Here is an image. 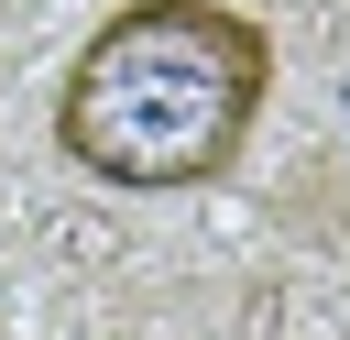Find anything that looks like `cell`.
Listing matches in <instances>:
<instances>
[{"label": "cell", "mask_w": 350, "mask_h": 340, "mask_svg": "<svg viewBox=\"0 0 350 340\" xmlns=\"http://www.w3.org/2000/svg\"><path fill=\"white\" fill-rule=\"evenodd\" d=\"M262 99L273 33L241 0H120L55 88V154L120 197H186L241 165Z\"/></svg>", "instance_id": "obj_1"}]
</instances>
